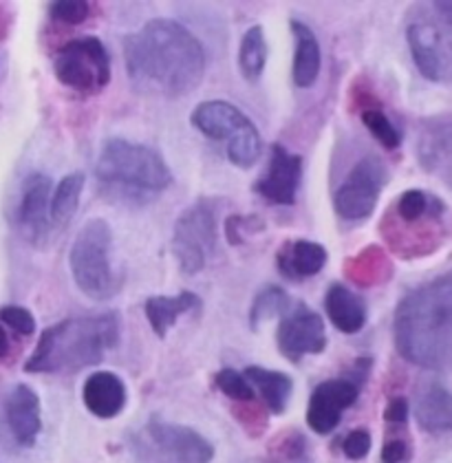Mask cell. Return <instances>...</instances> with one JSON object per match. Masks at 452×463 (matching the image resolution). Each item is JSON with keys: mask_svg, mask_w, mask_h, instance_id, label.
<instances>
[{"mask_svg": "<svg viewBox=\"0 0 452 463\" xmlns=\"http://www.w3.org/2000/svg\"><path fill=\"white\" fill-rule=\"evenodd\" d=\"M124 60L133 87L146 95L181 98L197 89L205 73L203 44L168 18L150 20L128 33Z\"/></svg>", "mask_w": 452, "mask_h": 463, "instance_id": "6da1fadb", "label": "cell"}, {"mask_svg": "<svg viewBox=\"0 0 452 463\" xmlns=\"http://www.w3.org/2000/svg\"><path fill=\"white\" fill-rule=\"evenodd\" d=\"M393 331L400 355L410 364L452 371V271L400 300Z\"/></svg>", "mask_w": 452, "mask_h": 463, "instance_id": "7a4b0ae2", "label": "cell"}, {"mask_svg": "<svg viewBox=\"0 0 452 463\" xmlns=\"http://www.w3.org/2000/svg\"><path fill=\"white\" fill-rule=\"evenodd\" d=\"M119 342V316L115 311L80 316L49 326L40 335L32 357L24 362L27 373H78L95 366Z\"/></svg>", "mask_w": 452, "mask_h": 463, "instance_id": "3957f363", "label": "cell"}, {"mask_svg": "<svg viewBox=\"0 0 452 463\" xmlns=\"http://www.w3.org/2000/svg\"><path fill=\"white\" fill-rule=\"evenodd\" d=\"M380 232L401 259H424L439 250L448 234V208L439 196L406 190L384 214Z\"/></svg>", "mask_w": 452, "mask_h": 463, "instance_id": "277c9868", "label": "cell"}, {"mask_svg": "<svg viewBox=\"0 0 452 463\" xmlns=\"http://www.w3.org/2000/svg\"><path fill=\"white\" fill-rule=\"evenodd\" d=\"M95 175L108 194L133 201L164 193L173 184V173L157 150L119 137L102 146Z\"/></svg>", "mask_w": 452, "mask_h": 463, "instance_id": "5b68a950", "label": "cell"}, {"mask_svg": "<svg viewBox=\"0 0 452 463\" xmlns=\"http://www.w3.org/2000/svg\"><path fill=\"white\" fill-rule=\"evenodd\" d=\"M75 285L93 300H110L119 294L124 276L113 263V230L104 219H90L75 236L69 251Z\"/></svg>", "mask_w": 452, "mask_h": 463, "instance_id": "8992f818", "label": "cell"}, {"mask_svg": "<svg viewBox=\"0 0 452 463\" xmlns=\"http://www.w3.org/2000/svg\"><path fill=\"white\" fill-rule=\"evenodd\" d=\"M194 128L214 142H223L228 157L239 168H252L263 153L259 128L239 107L225 99L201 102L190 118Z\"/></svg>", "mask_w": 452, "mask_h": 463, "instance_id": "52a82bcc", "label": "cell"}, {"mask_svg": "<svg viewBox=\"0 0 452 463\" xmlns=\"http://www.w3.org/2000/svg\"><path fill=\"white\" fill-rule=\"evenodd\" d=\"M133 450L139 463H210L214 446L197 430L170 421L153 420L133 439Z\"/></svg>", "mask_w": 452, "mask_h": 463, "instance_id": "ba28073f", "label": "cell"}, {"mask_svg": "<svg viewBox=\"0 0 452 463\" xmlns=\"http://www.w3.org/2000/svg\"><path fill=\"white\" fill-rule=\"evenodd\" d=\"M173 251L179 269L194 276L217 251V203L201 199L185 208L174 223Z\"/></svg>", "mask_w": 452, "mask_h": 463, "instance_id": "9c48e42d", "label": "cell"}, {"mask_svg": "<svg viewBox=\"0 0 452 463\" xmlns=\"http://www.w3.org/2000/svg\"><path fill=\"white\" fill-rule=\"evenodd\" d=\"M60 84L82 95L99 93L110 82V58L99 38H75L62 44L53 62Z\"/></svg>", "mask_w": 452, "mask_h": 463, "instance_id": "30bf717a", "label": "cell"}, {"mask_svg": "<svg viewBox=\"0 0 452 463\" xmlns=\"http://www.w3.org/2000/svg\"><path fill=\"white\" fill-rule=\"evenodd\" d=\"M386 184L384 164L373 155H366L351 168L334 194V208L346 221H362L373 214L381 188Z\"/></svg>", "mask_w": 452, "mask_h": 463, "instance_id": "8fae6325", "label": "cell"}, {"mask_svg": "<svg viewBox=\"0 0 452 463\" xmlns=\"http://www.w3.org/2000/svg\"><path fill=\"white\" fill-rule=\"evenodd\" d=\"M417 71L437 84L452 82V43L430 20H417L406 29Z\"/></svg>", "mask_w": 452, "mask_h": 463, "instance_id": "7c38bea8", "label": "cell"}, {"mask_svg": "<svg viewBox=\"0 0 452 463\" xmlns=\"http://www.w3.org/2000/svg\"><path fill=\"white\" fill-rule=\"evenodd\" d=\"M276 345L278 351L289 362L298 364L305 355L323 354L326 346L325 322L307 305L298 303V307L283 316L278 331H276Z\"/></svg>", "mask_w": 452, "mask_h": 463, "instance_id": "4fadbf2b", "label": "cell"}, {"mask_svg": "<svg viewBox=\"0 0 452 463\" xmlns=\"http://www.w3.org/2000/svg\"><path fill=\"white\" fill-rule=\"evenodd\" d=\"M360 395V384L349 377L326 380L315 386L307 406V424L318 435H329L338 428L343 412L355 404Z\"/></svg>", "mask_w": 452, "mask_h": 463, "instance_id": "5bb4252c", "label": "cell"}, {"mask_svg": "<svg viewBox=\"0 0 452 463\" xmlns=\"http://www.w3.org/2000/svg\"><path fill=\"white\" fill-rule=\"evenodd\" d=\"M303 179V157L283 146H271L268 173L254 184V193L274 205H294Z\"/></svg>", "mask_w": 452, "mask_h": 463, "instance_id": "9a60e30c", "label": "cell"}, {"mask_svg": "<svg viewBox=\"0 0 452 463\" xmlns=\"http://www.w3.org/2000/svg\"><path fill=\"white\" fill-rule=\"evenodd\" d=\"M415 148L421 168L452 190V119H424Z\"/></svg>", "mask_w": 452, "mask_h": 463, "instance_id": "2e32d148", "label": "cell"}, {"mask_svg": "<svg viewBox=\"0 0 452 463\" xmlns=\"http://www.w3.org/2000/svg\"><path fill=\"white\" fill-rule=\"evenodd\" d=\"M18 221L32 241L47 239L52 228V179L33 173L24 179L18 203Z\"/></svg>", "mask_w": 452, "mask_h": 463, "instance_id": "e0dca14e", "label": "cell"}, {"mask_svg": "<svg viewBox=\"0 0 452 463\" xmlns=\"http://www.w3.org/2000/svg\"><path fill=\"white\" fill-rule=\"evenodd\" d=\"M7 424L14 439L23 448L36 446L40 430H42V417H40V397L27 384H18L7 397Z\"/></svg>", "mask_w": 452, "mask_h": 463, "instance_id": "ac0fdd59", "label": "cell"}, {"mask_svg": "<svg viewBox=\"0 0 452 463\" xmlns=\"http://www.w3.org/2000/svg\"><path fill=\"white\" fill-rule=\"evenodd\" d=\"M82 400L95 417L113 420L127 406V384L110 371H98L84 382Z\"/></svg>", "mask_w": 452, "mask_h": 463, "instance_id": "d6986e66", "label": "cell"}, {"mask_svg": "<svg viewBox=\"0 0 452 463\" xmlns=\"http://www.w3.org/2000/svg\"><path fill=\"white\" fill-rule=\"evenodd\" d=\"M325 309L335 329L343 334H358L366 325V303L343 283L329 285L325 296Z\"/></svg>", "mask_w": 452, "mask_h": 463, "instance_id": "ffe728a7", "label": "cell"}, {"mask_svg": "<svg viewBox=\"0 0 452 463\" xmlns=\"http://www.w3.org/2000/svg\"><path fill=\"white\" fill-rule=\"evenodd\" d=\"M291 33H294V67L291 78L300 89L314 87L320 75V44L315 33L300 20H291Z\"/></svg>", "mask_w": 452, "mask_h": 463, "instance_id": "44dd1931", "label": "cell"}, {"mask_svg": "<svg viewBox=\"0 0 452 463\" xmlns=\"http://www.w3.org/2000/svg\"><path fill=\"white\" fill-rule=\"evenodd\" d=\"M278 269L291 280L315 276L326 263V250L314 241L296 239L278 250Z\"/></svg>", "mask_w": 452, "mask_h": 463, "instance_id": "7402d4cb", "label": "cell"}, {"mask_svg": "<svg viewBox=\"0 0 452 463\" xmlns=\"http://www.w3.org/2000/svg\"><path fill=\"white\" fill-rule=\"evenodd\" d=\"M194 309H201V298L193 291H181L177 296H150L146 300V318L157 338H165L174 322Z\"/></svg>", "mask_w": 452, "mask_h": 463, "instance_id": "603a6c76", "label": "cell"}, {"mask_svg": "<svg viewBox=\"0 0 452 463\" xmlns=\"http://www.w3.org/2000/svg\"><path fill=\"white\" fill-rule=\"evenodd\" d=\"M415 415L417 424L430 435L452 432V392L439 384L428 386L417 402Z\"/></svg>", "mask_w": 452, "mask_h": 463, "instance_id": "cb8c5ba5", "label": "cell"}, {"mask_svg": "<svg viewBox=\"0 0 452 463\" xmlns=\"http://www.w3.org/2000/svg\"><path fill=\"white\" fill-rule=\"evenodd\" d=\"M243 375L248 377L250 384L259 389L265 406L274 415H283L287 411L291 391H294V382L287 373L263 369V366H248Z\"/></svg>", "mask_w": 452, "mask_h": 463, "instance_id": "d4e9b609", "label": "cell"}, {"mask_svg": "<svg viewBox=\"0 0 452 463\" xmlns=\"http://www.w3.org/2000/svg\"><path fill=\"white\" fill-rule=\"evenodd\" d=\"M344 269H346V276H349L353 283H358L362 287L378 285L381 280L389 279L391 271H393L386 251L375 248V245L362 250L358 256L346 260Z\"/></svg>", "mask_w": 452, "mask_h": 463, "instance_id": "484cf974", "label": "cell"}, {"mask_svg": "<svg viewBox=\"0 0 452 463\" xmlns=\"http://www.w3.org/2000/svg\"><path fill=\"white\" fill-rule=\"evenodd\" d=\"M268 64V40L260 24H254L240 38L239 47V69L248 82H256Z\"/></svg>", "mask_w": 452, "mask_h": 463, "instance_id": "4316f807", "label": "cell"}, {"mask_svg": "<svg viewBox=\"0 0 452 463\" xmlns=\"http://www.w3.org/2000/svg\"><path fill=\"white\" fill-rule=\"evenodd\" d=\"M84 190V175L73 173L67 175L58 185H55L52 196V221L55 225H64L73 219L80 208V196Z\"/></svg>", "mask_w": 452, "mask_h": 463, "instance_id": "83f0119b", "label": "cell"}, {"mask_svg": "<svg viewBox=\"0 0 452 463\" xmlns=\"http://www.w3.org/2000/svg\"><path fill=\"white\" fill-rule=\"evenodd\" d=\"M291 311V298L285 289L269 285L256 294L252 309H250V326L259 329L265 320L276 318V316H287Z\"/></svg>", "mask_w": 452, "mask_h": 463, "instance_id": "f1b7e54d", "label": "cell"}, {"mask_svg": "<svg viewBox=\"0 0 452 463\" xmlns=\"http://www.w3.org/2000/svg\"><path fill=\"white\" fill-rule=\"evenodd\" d=\"M362 124L369 128V133L373 135L378 142L384 146L386 150H398L401 144V133L395 128L393 122L386 118V113L380 107H364L362 109Z\"/></svg>", "mask_w": 452, "mask_h": 463, "instance_id": "f546056e", "label": "cell"}, {"mask_svg": "<svg viewBox=\"0 0 452 463\" xmlns=\"http://www.w3.org/2000/svg\"><path fill=\"white\" fill-rule=\"evenodd\" d=\"M214 384L217 389L223 392L230 400L240 402V404H248V402H254V389L250 384V380L243 373L234 369H223L219 371L217 377H214Z\"/></svg>", "mask_w": 452, "mask_h": 463, "instance_id": "4dcf8cb0", "label": "cell"}, {"mask_svg": "<svg viewBox=\"0 0 452 463\" xmlns=\"http://www.w3.org/2000/svg\"><path fill=\"white\" fill-rule=\"evenodd\" d=\"M49 12L58 23L82 24L89 18L90 5L84 0H58V3L49 5Z\"/></svg>", "mask_w": 452, "mask_h": 463, "instance_id": "1f68e13d", "label": "cell"}, {"mask_svg": "<svg viewBox=\"0 0 452 463\" xmlns=\"http://www.w3.org/2000/svg\"><path fill=\"white\" fill-rule=\"evenodd\" d=\"M0 320L7 326H12L14 331L20 335H32L36 331V318L32 316V311L24 309L18 305H7L0 309Z\"/></svg>", "mask_w": 452, "mask_h": 463, "instance_id": "d6a6232c", "label": "cell"}, {"mask_svg": "<svg viewBox=\"0 0 452 463\" xmlns=\"http://www.w3.org/2000/svg\"><path fill=\"white\" fill-rule=\"evenodd\" d=\"M343 450H344V455L349 457V459H353V461L364 459V457L369 455V450H371V435H369V430H364V428H358V430H351L349 435L344 437Z\"/></svg>", "mask_w": 452, "mask_h": 463, "instance_id": "836d02e7", "label": "cell"}, {"mask_svg": "<svg viewBox=\"0 0 452 463\" xmlns=\"http://www.w3.org/2000/svg\"><path fill=\"white\" fill-rule=\"evenodd\" d=\"M410 459V446L404 439H391L381 448V461L384 463H404Z\"/></svg>", "mask_w": 452, "mask_h": 463, "instance_id": "e575fe53", "label": "cell"}, {"mask_svg": "<svg viewBox=\"0 0 452 463\" xmlns=\"http://www.w3.org/2000/svg\"><path fill=\"white\" fill-rule=\"evenodd\" d=\"M384 420L389 421V424H406V420H409V402H406L404 397L391 400V404L386 406Z\"/></svg>", "mask_w": 452, "mask_h": 463, "instance_id": "d590c367", "label": "cell"}, {"mask_svg": "<svg viewBox=\"0 0 452 463\" xmlns=\"http://www.w3.org/2000/svg\"><path fill=\"white\" fill-rule=\"evenodd\" d=\"M435 9H437V14L441 16V20L448 24L450 32H452V0H441V3H435Z\"/></svg>", "mask_w": 452, "mask_h": 463, "instance_id": "8d00e7d4", "label": "cell"}, {"mask_svg": "<svg viewBox=\"0 0 452 463\" xmlns=\"http://www.w3.org/2000/svg\"><path fill=\"white\" fill-rule=\"evenodd\" d=\"M7 354H9V338H7V331H5L3 326H0V360H3V357H7Z\"/></svg>", "mask_w": 452, "mask_h": 463, "instance_id": "74e56055", "label": "cell"}]
</instances>
